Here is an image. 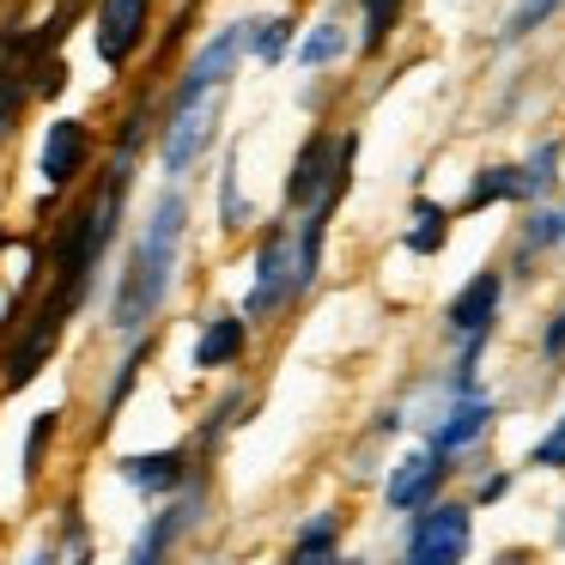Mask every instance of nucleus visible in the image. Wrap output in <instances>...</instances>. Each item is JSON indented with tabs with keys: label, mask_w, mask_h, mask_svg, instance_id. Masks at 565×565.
<instances>
[{
	"label": "nucleus",
	"mask_w": 565,
	"mask_h": 565,
	"mask_svg": "<svg viewBox=\"0 0 565 565\" xmlns=\"http://www.w3.org/2000/svg\"><path fill=\"white\" fill-rule=\"evenodd\" d=\"M280 305H292V225L268 232V244H262V256H256V286H249L244 317L262 322L268 310H280Z\"/></svg>",
	"instance_id": "4"
},
{
	"label": "nucleus",
	"mask_w": 565,
	"mask_h": 565,
	"mask_svg": "<svg viewBox=\"0 0 565 565\" xmlns=\"http://www.w3.org/2000/svg\"><path fill=\"white\" fill-rule=\"evenodd\" d=\"M468 547H475V511L456 499L419 504V516L407 523V541H402L407 565H456Z\"/></svg>",
	"instance_id": "2"
},
{
	"label": "nucleus",
	"mask_w": 565,
	"mask_h": 565,
	"mask_svg": "<svg viewBox=\"0 0 565 565\" xmlns=\"http://www.w3.org/2000/svg\"><path fill=\"white\" fill-rule=\"evenodd\" d=\"M444 475H450V456H444L438 444H426V450L402 456V462L390 468V480H383V499H390V511H419V504L438 499Z\"/></svg>",
	"instance_id": "5"
},
{
	"label": "nucleus",
	"mask_w": 565,
	"mask_h": 565,
	"mask_svg": "<svg viewBox=\"0 0 565 565\" xmlns=\"http://www.w3.org/2000/svg\"><path fill=\"white\" fill-rule=\"evenodd\" d=\"M559 7H565V0H516L499 38H504V43H523L529 31H541V25H547V19H553V13H559Z\"/></svg>",
	"instance_id": "20"
},
{
	"label": "nucleus",
	"mask_w": 565,
	"mask_h": 565,
	"mask_svg": "<svg viewBox=\"0 0 565 565\" xmlns=\"http://www.w3.org/2000/svg\"><path fill=\"white\" fill-rule=\"evenodd\" d=\"M147 7L152 0H98V55L110 67H122L128 55H135V43L147 38Z\"/></svg>",
	"instance_id": "8"
},
{
	"label": "nucleus",
	"mask_w": 565,
	"mask_h": 565,
	"mask_svg": "<svg viewBox=\"0 0 565 565\" xmlns=\"http://www.w3.org/2000/svg\"><path fill=\"white\" fill-rule=\"evenodd\" d=\"M195 504H201V499H183V504H171V511H164L159 523H152V535H140L135 559H140V565H152V559H159V553L171 547V535H177V529H183L189 516H195Z\"/></svg>",
	"instance_id": "18"
},
{
	"label": "nucleus",
	"mask_w": 565,
	"mask_h": 565,
	"mask_svg": "<svg viewBox=\"0 0 565 565\" xmlns=\"http://www.w3.org/2000/svg\"><path fill=\"white\" fill-rule=\"evenodd\" d=\"M499 305H504V274H499V268H480L475 280H468L462 292L450 298V310H444V329H450L456 341L492 334V322H499Z\"/></svg>",
	"instance_id": "6"
},
{
	"label": "nucleus",
	"mask_w": 565,
	"mask_h": 565,
	"mask_svg": "<svg viewBox=\"0 0 565 565\" xmlns=\"http://www.w3.org/2000/svg\"><path fill=\"white\" fill-rule=\"evenodd\" d=\"M122 480H128V487H140V492H164V487H177V480H183V456H177V450L128 456V462H122Z\"/></svg>",
	"instance_id": "15"
},
{
	"label": "nucleus",
	"mask_w": 565,
	"mask_h": 565,
	"mask_svg": "<svg viewBox=\"0 0 565 565\" xmlns=\"http://www.w3.org/2000/svg\"><path fill=\"white\" fill-rule=\"evenodd\" d=\"M492 201H529L523 195V164H487V171L475 177V189H468V213L492 207Z\"/></svg>",
	"instance_id": "14"
},
{
	"label": "nucleus",
	"mask_w": 565,
	"mask_h": 565,
	"mask_svg": "<svg viewBox=\"0 0 565 565\" xmlns=\"http://www.w3.org/2000/svg\"><path fill=\"white\" fill-rule=\"evenodd\" d=\"M62 317H67V298L62 305H43V317L31 322V334H25V347L13 353V365H7V390H25L31 377H38V365H43V353L55 347V334H62Z\"/></svg>",
	"instance_id": "10"
},
{
	"label": "nucleus",
	"mask_w": 565,
	"mask_h": 565,
	"mask_svg": "<svg viewBox=\"0 0 565 565\" xmlns=\"http://www.w3.org/2000/svg\"><path fill=\"white\" fill-rule=\"evenodd\" d=\"M183 225H189V201L177 195H159V207H152L147 232H140L135 244V262H128L122 274V292H116V329H147L152 310L164 305V292H171V274H177V249H183Z\"/></svg>",
	"instance_id": "1"
},
{
	"label": "nucleus",
	"mask_w": 565,
	"mask_h": 565,
	"mask_svg": "<svg viewBox=\"0 0 565 565\" xmlns=\"http://www.w3.org/2000/svg\"><path fill=\"white\" fill-rule=\"evenodd\" d=\"M402 244L414 249V256H438V249L450 244V207H438V201L419 195V201H414V213H407Z\"/></svg>",
	"instance_id": "11"
},
{
	"label": "nucleus",
	"mask_w": 565,
	"mask_h": 565,
	"mask_svg": "<svg viewBox=\"0 0 565 565\" xmlns=\"http://www.w3.org/2000/svg\"><path fill=\"white\" fill-rule=\"evenodd\" d=\"M237 353H244V317H213L207 329H201V341H195V365L220 371V365H232Z\"/></svg>",
	"instance_id": "12"
},
{
	"label": "nucleus",
	"mask_w": 565,
	"mask_h": 565,
	"mask_svg": "<svg viewBox=\"0 0 565 565\" xmlns=\"http://www.w3.org/2000/svg\"><path fill=\"white\" fill-rule=\"evenodd\" d=\"M492 419H499V407H492V395H480V390H462V395H450V407H444L438 419H431V438L426 444H438L444 456H462L468 444H480L492 431Z\"/></svg>",
	"instance_id": "7"
},
{
	"label": "nucleus",
	"mask_w": 565,
	"mask_h": 565,
	"mask_svg": "<svg viewBox=\"0 0 565 565\" xmlns=\"http://www.w3.org/2000/svg\"><path fill=\"white\" fill-rule=\"evenodd\" d=\"M541 353H547V359H565V310L547 322V329H541Z\"/></svg>",
	"instance_id": "25"
},
{
	"label": "nucleus",
	"mask_w": 565,
	"mask_h": 565,
	"mask_svg": "<svg viewBox=\"0 0 565 565\" xmlns=\"http://www.w3.org/2000/svg\"><path fill=\"white\" fill-rule=\"evenodd\" d=\"M79 164H86V128L79 122H50V135H43V152H38V171L50 189H67L79 177Z\"/></svg>",
	"instance_id": "9"
},
{
	"label": "nucleus",
	"mask_w": 565,
	"mask_h": 565,
	"mask_svg": "<svg viewBox=\"0 0 565 565\" xmlns=\"http://www.w3.org/2000/svg\"><path fill=\"white\" fill-rule=\"evenodd\" d=\"M565 244V213L559 207H535L523 225V256H541V249H559Z\"/></svg>",
	"instance_id": "19"
},
{
	"label": "nucleus",
	"mask_w": 565,
	"mask_h": 565,
	"mask_svg": "<svg viewBox=\"0 0 565 565\" xmlns=\"http://www.w3.org/2000/svg\"><path fill=\"white\" fill-rule=\"evenodd\" d=\"M220 98L225 92H201V98H177L171 104V128H164V171H189L207 152L213 122H220Z\"/></svg>",
	"instance_id": "3"
},
{
	"label": "nucleus",
	"mask_w": 565,
	"mask_h": 565,
	"mask_svg": "<svg viewBox=\"0 0 565 565\" xmlns=\"http://www.w3.org/2000/svg\"><path fill=\"white\" fill-rule=\"evenodd\" d=\"M504 492H511V475H487V480L475 487V499H480V504H492V499H504Z\"/></svg>",
	"instance_id": "26"
},
{
	"label": "nucleus",
	"mask_w": 565,
	"mask_h": 565,
	"mask_svg": "<svg viewBox=\"0 0 565 565\" xmlns=\"http://www.w3.org/2000/svg\"><path fill=\"white\" fill-rule=\"evenodd\" d=\"M553 189H559V140H541L523 159V195L541 201V195H553Z\"/></svg>",
	"instance_id": "17"
},
{
	"label": "nucleus",
	"mask_w": 565,
	"mask_h": 565,
	"mask_svg": "<svg viewBox=\"0 0 565 565\" xmlns=\"http://www.w3.org/2000/svg\"><path fill=\"white\" fill-rule=\"evenodd\" d=\"M286 43H292V19H268V25H249V50H256L262 62H280Z\"/></svg>",
	"instance_id": "22"
},
{
	"label": "nucleus",
	"mask_w": 565,
	"mask_h": 565,
	"mask_svg": "<svg viewBox=\"0 0 565 565\" xmlns=\"http://www.w3.org/2000/svg\"><path fill=\"white\" fill-rule=\"evenodd\" d=\"M334 529H341V516H334V511H317V516L305 523V535L292 541V559H329V553H334Z\"/></svg>",
	"instance_id": "21"
},
{
	"label": "nucleus",
	"mask_w": 565,
	"mask_h": 565,
	"mask_svg": "<svg viewBox=\"0 0 565 565\" xmlns=\"http://www.w3.org/2000/svg\"><path fill=\"white\" fill-rule=\"evenodd\" d=\"M220 195H225V232H237V225H244V201H237V152H232V159H225Z\"/></svg>",
	"instance_id": "24"
},
{
	"label": "nucleus",
	"mask_w": 565,
	"mask_h": 565,
	"mask_svg": "<svg viewBox=\"0 0 565 565\" xmlns=\"http://www.w3.org/2000/svg\"><path fill=\"white\" fill-rule=\"evenodd\" d=\"M402 7H407V0H359V50L383 55L390 31L402 25Z\"/></svg>",
	"instance_id": "16"
},
{
	"label": "nucleus",
	"mask_w": 565,
	"mask_h": 565,
	"mask_svg": "<svg viewBox=\"0 0 565 565\" xmlns=\"http://www.w3.org/2000/svg\"><path fill=\"white\" fill-rule=\"evenodd\" d=\"M347 43H353V38H347L341 19H317V25L298 38L292 55H298V67H329V62H341V55H347Z\"/></svg>",
	"instance_id": "13"
},
{
	"label": "nucleus",
	"mask_w": 565,
	"mask_h": 565,
	"mask_svg": "<svg viewBox=\"0 0 565 565\" xmlns=\"http://www.w3.org/2000/svg\"><path fill=\"white\" fill-rule=\"evenodd\" d=\"M19 104H25V86H19V67H13V62H0V140L13 135Z\"/></svg>",
	"instance_id": "23"
}]
</instances>
